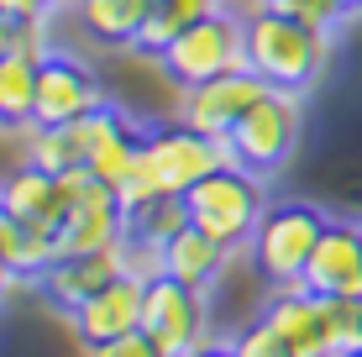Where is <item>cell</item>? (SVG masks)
<instances>
[{
  "instance_id": "cell-21",
  "label": "cell",
  "mask_w": 362,
  "mask_h": 357,
  "mask_svg": "<svg viewBox=\"0 0 362 357\" xmlns=\"http://www.w3.org/2000/svg\"><path fill=\"white\" fill-rule=\"evenodd\" d=\"M231 352H236V357H294V347H289V341H284L268 321H252L242 336L231 341Z\"/></svg>"
},
{
  "instance_id": "cell-29",
  "label": "cell",
  "mask_w": 362,
  "mask_h": 357,
  "mask_svg": "<svg viewBox=\"0 0 362 357\" xmlns=\"http://www.w3.org/2000/svg\"><path fill=\"white\" fill-rule=\"evenodd\" d=\"M346 357H362V352H346Z\"/></svg>"
},
{
  "instance_id": "cell-19",
  "label": "cell",
  "mask_w": 362,
  "mask_h": 357,
  "mask_svg": "<svg viewBox=\"0 0 362 357\" xmlns=\"http://www.w3.org/2000/svg\"><path fill=\"white\" fill-rule=\"evenodd\" d=\"M27 163H37L42 174H69V168H84V137L79 121H64V127H27Z\"/></svg>"
},
{
  "instance_id": "cell-26",
  "label": "cell",
  "mask_w": 362,
  "mask_h": 357,
  "mask_svg": "<svg viewBox=\"0 0 362 357\" xmlns=\"http://www.w3.org/2000/svg\"><path fill=\"white\" fill-rule=\"evenodd\" d=\"M189 357H236V352H231V341H199Z\"/></svg>"
},
{
  "instance_id": "cell-3",
  "label": "cell",
  "mask_w": 362,
  "mask_h": 357,
  "mask_svg": "<svg viewBox=\"0 0 362 357\" xmlns=\"http://www.w3.org/2000/svg\"><path fill=\"white\" fill-rule=\"evenodd\" d=\"M163 74L179 90H189V84H205V79H221V74L231 69H247V16H236V11H210V16L189 21L173 42L163 47Z\"/></svg>"
},
{
  "instance_id": "cell-22",
  "label": "cell",
  "mask_w": 362,
  "mask_h": 357,
  "mask_svg": "<svg viewBox=\"0 0 362 357\" xmlns=\"http://www.w3.org/2000/svg\"><path fill=\"white\" fill-rule=\"evenodd\" d=\"M273 11H284V16H299V21H310V27H336V21L346 16L341 11V0H268Z\"/></svg>"
},
{
  "instance_id": "cell-27",
  "label": "cell",
  "mask_w": 362,
  "mask_h": 357,
  "mask_svg": "<svg viewBox=\"0 0 362 357\" xmlns=\"http://www.w3.org/2000/svg\"><path fill=\"white\" fill-rule=\"evenodd\" d=\"M341 11H346V16H357V11H362V0H341Z\"/></svg>"
},
{
  "instance_id": "cell-2",
  "label": "cell",
  "mask_w": 362,
  "mask_h": 357,
  "mask_svg": "<svg viewBox=\"0 0 362 357\" xmlns=\"http://www.w3.org/2000/svg\"><path fill=\"white\" fill-rule=\"evenodd\" d=\"M299 121H305L299 95L268 90L263 100H257L226 131V137H221V158H226V168H247V174H257V179L279 174V168L289 163V153L299 147Z\"/></svg>"
},
{
  "instance_id": "cell-13",
  "label": "cell",
  "mask_w": 362,
  "mask_h": 357,
  "mask_svg": "<svg viewBox=\"0 0 362 357\" xmlns=\"http://www.w3.org/2000/svg\"><path fill=\"white\" fill-rule=\"evenodd\" d=\"M142 289H147V279L121 274V279H110L95 300H84L79 310L69 315L84 347H100V341H116V336H127V331H142Z\"/></svg>"
},
{
  "instance_id": "cell-17",
  "label": "cell",
  "mask_w": 362,
  "mask_h": 357,
  "mask_svg": "<svg viewBox=\"0 0 362 357\" xmlns=\"http://www.w3.org/2000/svg\"><path fill=\"white\" fill-rule=\"evenodd\" d=\"M79 6V27L105 47H132L142 32L153 0H74Z\"/></svg>"
},
{
  "instance_id": "cell-4",
  "label": "cell",
  "mask_w": 362,
  "mask_h": 357,
  "mask_svg": "<svg viewBox=\"0 0 362 357\" xmlns=\"http://www.w3.org/2000/svg\"><path fill=\"white\" fill-rule=\"evenodd\" d=\"M184 205H189V226L216 237L221 247H247L268 211V194H263V179L247 174V168H216L184 194Z\"/></svg>"
},
{
  "instance_id": "cell-11",
  "label": "cell",
  "mask_w": 362,
  "mask_h": 357,
  "mask_svg": "<svg viewBox=\"0 0 362 357\" xmlns=\"http://www.w3.org/2000/svg\"><path fill=\"white\" fill-rule=\"evenodd\" d=\"M121 274H127V237H121L116 247H100V252L53 257V263L42 268V279H37V289H42V300L53 305V310L74 315L84 300H95V294Z\"/></svg>"
},
{
  "instance_id": "cell-16",
  "label": "cell",
  "mask_w": 362,
  "mask_h": 357,
  "mask_svg": "<svg viewBox=\"0 0 362 357\" xmlns=\"http://www.w3.org/2000/svg\"><path fill=\"white\" fill-rule=\"evenodd\" d=\"M226 252H231V247H221V242L205 237L199 226H184L179 237L163 247V274L205 294V289L221 279V268H226Z\"/></svg>"
},
{
  "instance_id": "cell-18",
  "label": "cell",
  "mask_w": 362,
  "mask_h": 357,
  "mask_svg": "<svg viewBox=\"0 0 362 357\" xmlns=\"http://www.w3.org/2000/svg\"><path fill=\"white\" fill-rule=\"evenodd\" d=\"M37 53H0V127L37 121Z\"/></svg>"
},
{
  "instance_id": "cell-5",
  "label": "cell",
  "mask_w": 362,
  "mask_h": 357,
  "mask_svg": "<svg viewBox=\"0 0 362 357\" xmlns=\"http://www.w3.org/2000/svg\"><path fill=\"white\" fill-rule=\"evenodd\" d=\"M326 221L331 216H320L315 205H305V200L268 205L263 221H257V231H252V242H247L257 274H263L273 289L299 284V279H305L310 252H315V242H320V231H326Z\"/></svg>"
},
{
  "instance_id": "cell-23",
  "label": "cell",
  "mask_w": 362,
  "mask_h": 357,
  "mask_svg": "<svg viewBox=\"0 0 362 357\" xmlns=\"http://www.w3.org/2000/svg\"><path fill=\"white\" fill-rule=\"evenodd\" d=\"M90 357H163V352L153 347V336H147V331H127V336H116V341L90 347Z\"/></svg>"
},
{
  "instance_id": "cell-6",
  "label": "cell",
  "mask_w": 362,
  "mask_h": 357,
  "mask_svg": "<svg viewBox=\"0 0 362 357\" xmlns=\"http://www.w3.org/2000/svg\"><path fill=\"white\" fill-rule=\"evenodd\" d=\"M142 163H147V174L158 179V189H163V194H189L205 174L226 168V158H221V142L216 137H205V131L173 121V127L142 131Z\"/></svg>"
},
{
  "instance_id": "cell-20",
  "label": "cell",
  "mask_w": 362,
  "mask_h": 357,
  "mask_svg": "<svg viewBox=\"0 0 362 357\" xmlns=\"http://www.w3.org/2000/svg\"><path fill=\"white\" fill-rule=\"evenodd\" d=\"M184 226H189V205H184V194H163V200H153V205H142V211L127 216V237L147 242V247H168Z\"/></svg>"
},
{
  "instance_id": "cell-8",
  "label": "cell",
  "mask_w": 362,
  "mask_h": 357,
  "mask_svg": "<svg viewBox=\"0 0 362 357\" xmlns=\"http://www.w3.org/2000/svg\"><path fill=\"white\" fill-rule=\"evenodd\" d=\"M263 95H268V79H257L252 69H231V74H221V79L189 84V90H184V100H179V121L221 142L236 121L247 116V110L263 100Z\"/></svg>"
},
{
  "instance_id": "cell-15",
  "label": "cell",
  "mask_w": 362,
  "mask_h": 357,
  "mask_svg": "<svg viewBox=\"0 0 362 357\" xmlns=\"http://www.w3.org/2000/svg\"><path fill=\"white\" fill-rule=\"evenodd\" d=\"M263 321L294 347V357H336V352H331V336H326V300H320V294H310L305 284L273 289Z\"/></svg>"
},
{
  "instance_id": "cell-25",
  "label": "cell",
  "mask_w": 362,
  "mask_h": 357,
  "mask_svg": "<svg viewBox=\"0 0 362 357\" xmlns=\"http://www.w3.org/2000/svg\"><path fill=\"white\" fill-rule=\"evenodd\" d=\"M27 284H32V279H21L16 268L6 263V252H0V300H6V294H16V289H27Z\"/></svg>"
},
{
  "instance_id": "cell-10",
  "label": "cell",
  "mask_w": 362,
  "mask_h": 357,
  "mask_svg": "<svg viewBox=\"0 0 362 357\" xmlns=\"http://www.w3.org/2000/svg\"><path fill=\"white\" fill-rule=\"evenodd\" d=\"M79 137H84V168H90V179L116 194L121 184L136 174L142 131H136L116 105H100V110H90V116H79Z\"/></svg>"
},
{
  "instance_id": "cell-28",
  "label": "cell",
  "mask_w": 362,
  "mask_h": 357,
  "mask_svg": "<svg viewBox=\"0 0 362 357\" xmlns=\"http://www.w3.org/2000/svg\"><path fill=\"white\" fill-rule=\"evenodd\" d=\"M357 352H362V331H357Z\"/></svg>"
},
{
  "instance_id": "cell-14",
  "label": "cell",
  "mask_w": 362,
  "mask_h": 357,
  "mask_svg": "<svg viewBox=\"0 0 362 357\" xmlns=\"http://www.w3.org/2000/svg\"><path fill=\"white\" fill-rule=\"evenodd\" d=\"M121 237H127V211H121V200L105 189V184H90V189L69 205L64 226H58V257L116 247Z\"/></svg>"
},
{
  "instance_id": "cell-9",
  "label": "cell",
  "mask_w": 362,
  "mask_h": 357,
  "mask_svg": "<svg viewBox=\"0 0 362 357\" xmlns=\"http://www.w3.org/2000/svg\"><path fill=\"white\" fill-rule=\"evenodd\" d=\"M100 105H105V95H100L95 69L79 64L74 53L47 47L37 64V127H64V121H79Z\"/></svg>"
},
{
  "instance_id": "cell-1",
  "label": "cell",
  "mask_w": 362,
  "mask_h": 357,
  "mask_svg": "<svg viewBox=\"0 0 362 357\" xmlns=\"http://www.w3.org/2000/svg\"><path fill=\"white\" fill-rule=\"evenodd\" d=\"M326 58H331V32L326 27H310V21L284 16L273 6L247 16V69L257 79H268V90L305 95L326 74Z\"/></svg>"
},
{
  "instance_id": "cell-24",
  "label": "cell",
  "mask_w": 362,
  "mask_h": 357,
  "mask_svg": "<svg viewBox=\"0 0 362 357\" xmlns=\"http://www.w3.org/2000/svg\"><path fill=\"white\" fill-rule=\"evenodd\" d=\"M53 0H0V16L6 21H42Z\"/></svg>"
},
{
  "instance_id": "cell-7",
  "label": "cell",
  "mask_w": 362,
  "mask_h": 357,
  "mask_svg": "<svg viewBox=\"0 0 362 357\" xmlns=\"http://www.w3.org/2000/svg\"><path fill=\"white\" fill-rule=\"evenodd\" d=\"M142 331L163 357H189L205 336V294L179 284V279L158 274L142 289Z\"/></svg>"
},
{
  "instance_id": "cell-12",
  "label": "cell",
  "mask_w": 362,
  "mask_h": 357,
  "mask_svg": "<svg viewBox=\"0 0 362 357\" xmlns=\"http://www.w3.org/2000/svg\"><path fill=\"white\" fill-rule=\"evenodd\" d=\"M299 284L326 300H362V221H326Z\"/></svg>"
}]
</instances>
